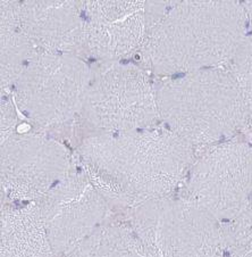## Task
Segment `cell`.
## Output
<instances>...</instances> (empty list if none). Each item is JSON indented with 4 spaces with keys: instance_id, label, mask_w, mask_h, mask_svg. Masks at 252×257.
Returning a JSON list of instances; mask_svg holds the SVG:
<instances>
[{
    "instance_id": "2",
    "label": "cell",
    "mask_w": 252,
    "mask_h": 257,
    "mask_svg": "<svg viewBox=\"0 0 252 257\" xmlns=\"http://www.w3.org/2000/svg\"><path fill=\"white\" fill-rule=\"evenodd\" d=\"M236 2H169L148 30L143 57L156 74H186L229 63L245 29Z\"/></svg>"
},
{
    "instance_id": "15",
    "label": "cell",
    "mask_w": 252,
    "mask_h": 257,
    "mask_svg": "<svg viewBox=\"0 0 252 257\" xmlns=\"http://www.w3.org/2000/svg\"><path fill=\"white\" fill-rule=\"evenodd\" d=\"M228 72L240 88L247 107H252V37L238 46L229 61Z\"/></svg>"
},
{
    "instance_id": "16",
    "label": "cell",
    "mask_w": 252,
    "mask_h": 257,
    "mask_svg": "<svg viewBox=\"0 0 252 257\" xmlns=\"http://www.w3.org/2000/svg\"><path fill=\"white\" fill-rule=\"evenodd\" d=\"M226 257H252V215L223 225Z\"/></svg>"
},
{
    "instance_id": "6",
    "label": "cell",
    "mask_w": 252,
    "mask_h": 257,
    "mask_svg": "<svg viewBox=\"0 0 252 257\" xmlns=\"http://www.w3.org/2000/svg\"><path fill=\"white\" fill-rule=\"evenodd\" d=\"M81 115L106 134L150 128L160 119L157 90L140 67L104 62L91 70Z\"/></svg>"
},
{
    "instance_id": "9",
    "label": "cell",
    "mask_w": 252,
    "mask_h": 257,
    "mask_svg": "<svg viewBox=\"0 0 252 257\" xmlns=\"http://www.w3.org/2000/svg\"><path fill=\"white\" fill-rule=\"evenodd\" d=\"M37 204L55 255L64 256L100 228L109 212L107 200L75 169Z\"/></svg>"
},
{
    "instance_id": "3",
    "label": "cell",
    "mask_w": 252,
    "mask_h": 257,
    "mask_svg": "<svg viewBox=\"0 0 252 257\" xmlns=\"http://www.w3.org/2000/svg\"><path fill=\"white\" fill-rule=\"evenodd\" d=\"M157 102L160 118L191 146L228 138L244 124L249 109L232 74L217 67L163 83Z\"/></svg>"
},
{
    "instance_id": "7",
    "label": "cell",
    "mask_w": 252,
    "mask_h": 257,
    "mask_svg": "<svg viewBox=\"0 0 252 257\" xmlns=\"http://www.w3.org/2000/svg\"><path fill=\"white\" fill-rule=\"evenodd\" d=\"M185 197L221 225L252 215V148L228 141L208 149L191 165Z\"/></svg>"
},
{
    "instance_id": "1",
    "label": "cell",
    "mask_w": 252,
    "mask_h": 257,
    "mask_svg": "<svg viewBox=\"0 0 252 257\" xmlns=\"http://www.w3.org/2000/svg\"><path fill=\"white\" fill-rule=\"evenodd\" d=\"M82 171L109 205L133 209L170 196L193 164L192 146L170 130L97 134L78 149Z\"/></svg>"
},
{
    "instance_id": "17",
    "label": "cell",
    "mask_w": 252,
    "mask_h": 257,
    "mask_svg": "<svg viewBox=\"0 0 252 257\" xmlns=\"http://www.w3.org/2000/svg\"><path fill=\"white\" fill-rule=\"evenodd\" d=\"M17 125V113L16 106L13 99H3L2 101V122H0V138L2 144L6 141L15 132Z\"/></svg>"
},
{
    "instance_id": "5",
    "label": "cell",
    "mask_w": 252,
    "mask_h": 257,
    "mask_svg": "<svg viewBox=\"0 0 252 257\" xmlns=\"http://www.w3.org/2000/svg\"><path fill=\"white\" fill-rule=\"evenodd\" d=\"M91 68L71 54H37L15 83L13 101L31 122L55 127L81 114Z\"/></svg>"
},
{
    "instance_id": "14",
    "label": "cell",
    "mask_w": 252,
    "mask_h": 257,
    "mask_svg": "<svg viewBox=\"0 0 252 257\" xmlns=\"http://www.w3.org/2000/svg\"><path fill=\"white\" fill-rule=\"evenodd\" d=\"M66 257H150L131 225L102 224Z\"/></svg>"
},
{
    "instance_id": "13",
    "label": "cell",
    "mask_w": 252,
    "mask_h": 257,
    "mask_svg": "<svg viewBox=\"0 0 252 257\" xmlns=\"http://www.w3.org/2000/svg\"><path fill=\"white\" fill-rule=\"evenodd\" d=\"M20 2H0L2 91L10 90L36 57V46L20 28Z\"/></svg>"
},
{
    "instance_id": "8",
    "label": "cell",
    "mask_w": 252,
    "mask_h": 257,
    "mask_svg": "<svg viewBox=\"0 0 252 257\" xmlns=\"http://www.w3.org/2000/svg\"><path fill=\"white\" fill-rule=\"evenodd\" d=\"M73 170L70 151L49 137L16 132L2 144L3 197L38 203Z\"/></svg>"
},
{
    "instance_id": "12",
    "label": "cell",
    "mask_w": 252,
    "mask_h": 257,
    "mask_svg": "<svg viewBox=\"0 0 252 257\" xmlns=\"http://www.w3.org/2000/svg\"><path fill=\"white\" fill-rule=\"evenodd\" d=\"M0 257H53L55 252L37 203L2 209Z\"/></svg>"
},
{
    "instance_id": "11",
    "label": "cell",
    "mask_w": 252,
    "mask_h": 257,
    "mask_svg": "<svg viewBox=\"0 0 252 257\" xmlns=\"http://www.w3.org/2000/svg\"><path fill=\"white\" fill-rule=\"evenodd\" d=\"M19 19L21 30L44 53L74 55L82 49L84 21L79 2H23Z\"/></svg>"
},
{
    "instance_id": "10",
    "label": "cell",
    "mask_w": 252,
    "mask_h": 257,
    "mask_svg": "<svg viewBox=\"0 0 252 257\" xmlns=\"http://www.w3.org/2000/svg\"><path fill=\"white\" fill-rule=\"evenodd\" d=\"M82 12V49L102 62H117L142 48L148 34L146 2H79Z\"/></svg>"
},
{
    "instance_id": "4",
    "label": "cell",
    "mask_w": 252,
    "mask_h": 257,
    "mask_svg": "<svg viewBox=\"0 0 252 257\" xmlns=\"http://www.w3.org/2000/svg\"><path fill=\"white\" fill-rule=\"evenodd\" d=\"M131 211L132 229L150 257H226L223 225L186 197H163Z\"/></svg>"
}]
</instances>
